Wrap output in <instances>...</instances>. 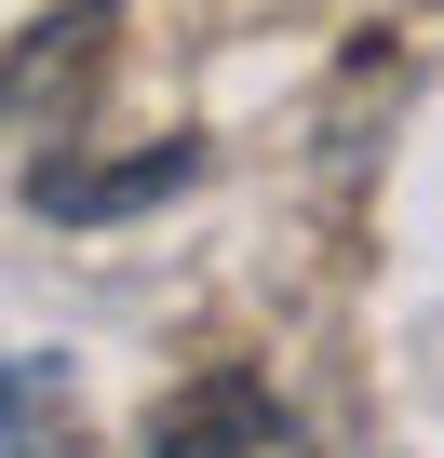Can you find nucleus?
<instances>
[{"instance_id":"1","label":"nucleus","mask_w":444,"mask_h":458,"mask_svg":"<svg viewBox=\"0 0 444 458\" xmlns=\"http://www.w3.org/2000/svg\"><path fill=\"white\" fill-rule=\"evenodd\" d=\"M148 458H310V445L270 404V377H202V391H175V418L148 431Z\"/></svg>"},{"instance_id":"2","label":"nucleus","mask_w":444,"mask_h":458,"mask_svg":"<svg viewBox=\"0 0 444 458\" xmlns=\"http://www.w3.org/2000/svg\"><path fill=\"white\" fill-rule=\"evenodd\" d=\"M202 175V148H148V162H121V175H41V216H121V202H162V189H188Z\"/></svg>"},{"instance_id":"3","label":"nucleus","mask_w":444,"mask_h":458,"mask_svg":"<svg viewBox=\"0 0 444 458\" xmlns=\"http://www.w3.org/2000/svg\"><path fill=\"white\" fill-rule=\"evenodd\" d=\"M28 404H41V391H28L14 364H0V445H14V431H28Z\"/></svg>"}]
</instances>
